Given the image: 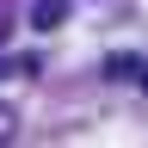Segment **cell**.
Here are the masks:
<instances>
[{
	"label": "cell",
	"mask_w": 148,
	"mask_h": 148,
	"mask_svg": "<svg viewBox=\"0 0 148 148\" xmlns=\"http://www.w3.org/2000/svg\"><path fill=\"white\" fill-rule=\"evenodd\" d=\"M62 18H68V0H31V25L37 31H56Z\"/></svg>",
	"instance_id": "1"
},
{
	"label": "cell",
	"mask_w": 148,
	"mask_h": 148,
	"mask_svg": "<svg viewBox=\"0 0 148 148\" xmlns=\"http://www.w3.org/2000/svg\"><path fill=\"white\" fill-rule=\"evenodd\" d=\"M6 123H12V111H6V105H0V130H6Z\"/></svg>",
	"instance_id": "2"
},
{
	"label": "cell",
	"mask_w": 148,
	"mask_h": 148,
	"mask_svg": "<svg viewBox=\"0 0 148 148\" xmlns=\"http://www.w3.org/2000/svg\"><path fill=\"white\" fill-rule=\"evenodd\" d=\"M142 74H148V68H142ZM142 86H148V80H142Z\"/></svg>",
	"instance_id": "3"
}]
</instances>
